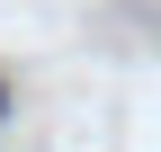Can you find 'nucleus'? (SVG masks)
Instances as JSON below:
<instances>
[{"mask_svg":"<svg viewBox=\"0 0 161 152\" xmlns=\"http://www.w3.org/2000/svg\"><path fill=\"white\" fill-rule=\"evenodd\" d=\"M0 107H9V90H0Z\"/></svg>","mask_w":161,"mask_h":152,"instance_id":"1","label":"nucleus"}]
</instances>
